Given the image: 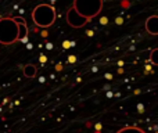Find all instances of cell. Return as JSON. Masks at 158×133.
I'll return each instance as SVG.
<instances>
[{
  "mask_svg": "<svg viewBox=\"0 0 158 133\" xmlns=\"http://www.w3.org/2000/svg\"><path fill=\"white\" fill-rule=\"evenodd\" d=\"M72 7L81 15L92 19L97 17L103 10V0H74Z\"/></svg>",
  "mask_w": 158,
  "mask_h": 133,
  "instance_id": "obj_3",
  "label": "cell"
},
{
  "mask_svg": "<svg viewBox=\"0 0 158 133\" xmlns=\"http://www.w3.org/2000/svg\"><path fill=\"white\" fill-rule=\"evenodd\" d=\"M15 18V21L18 22L19 25V40L25 42L28 38V25L27 22H25V19L22 18V17H14Z\"/></svg>",
  "mask_w": 158,
  "mask_h": 133,
  "instance_id": "obj_6",
  "label": "cell"
},
{
  "mask_svg": "<svg viewBox=\"0 0 158 133\" xmlns=\"http://www.w3.org/2000/svg\"><path fill=\"white\" fill-rule=\"evenodd\" d=\"M146 31L150 35H158V15H151L146 21Z\"/></svg>",
  "mask_w": 158,
  "mask_h": 133,
  "instance_id": "obj_5",
  "label": "cell"
},
{
  "mask_svg": "<svg viewBox=\"0 0 158 133\" xmlns=\"http://www.w3.org/2000/svg\"><path fill=\"white\" fill-rule=\"evenodd\" d=\"M32 21L36 27L49 28L56 21V10L50 4H39L32 11Z\"/></svg>",
  "mask_w": 158,
  "mask_h": 133,
  "instance_id": "obj_2",
  "label": "cell"
},
{
  "mask_svg": "<svg viewBox=\"0 0 158 133\" xmlns=\"http://www.w3.org/2000/svg\"><path fill=\"white\" fill-rule=\"evenodd\" d=\"M36 75V67L32 64H28L24 67V76L25 78H35Z\"/></svg>",
  "mask_w": 158,
  "mask_h": 133,
  "instance_id": "obj_7",
  "label": "cell"
},
{
  "mask_svg": "<svg viewBox=\"0 0 158 133\" xmlns=\"http://www.w3.org/2000/svg\"><path fill=\"white\" fill-rule=\"evenodd\" d=\"M150 61L154 65H158V49H154L153 52L150 53Z\"/></svg>",
  "mask_w": 158,
  "mask_h": 133,
  "instance_id": "obj_9",
  "label": "cell"
},
{
  "mask_svg": "<svg viewBox=\"0 0 158 133\" xmlns=\"http://www.w3.org/2000/svg\"><path fill=\"white\" fill-rule=\"evenodd\" d=\"M19 40V25L15 18H2L0 19V43L13 44Z\"/></svg>",
  "mask_w": 158,
  "mask_h": 133,
  "instance_id": "obj_1",
  "label": "cell"
},
{
  "mask_svg": "<svg viewBox=\"0 0 158 133\" xmlns=\"http://www.w3.org/2000/svg\"><path fill=\"white\" fill-rule=\"evenodd\" d=\"M67 22H68V25L72 28H82L86 24H89L90 19L81 15V14L72 7V8H69L68 13H67Z\"/></svg>",
  "mask_w": 158,
  "mask_h": 133,
  "instance_id": "obj_4",
  "label": "cell"
},
{
  "mask_svg": "<svg viewBox=\"0 0 158 133\" xmlns=\"http://www.w3.org/2000/svg\"><path fill=\"white\" fill-rule=\"evenodd\" d=\"M117 133H146V132L142 131L140 128H136V126H126V128L119 129Z\"/></svg>",
  "mask_w": 158,
  "mask_h": 133,
  "instance_id": "obj_8",
  "label": "cell"
}]
</instances>
